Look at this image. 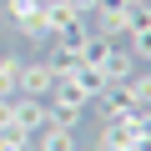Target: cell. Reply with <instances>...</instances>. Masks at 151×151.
Segmentation results:
<instances>
[{
    "instance_id": "cell-1",
    "label": "cell",
    "mask_w": 151,
    "mask_h": 151,
    "mask_svg": "<svg viewBox=\"0 0 151 151\" xmlns=\"http://www.w3.org/2000/svg\"><path fill=\"white\" fill-rule=\"evenodd\" d=\"M96 35H106V40H126L131 35V10L126 5H116V0H96Z\"/></svg>"
},
{
    "instance_id": "cell-4",
    "label": "cell",
    "mask_w": 151,
    "mask_h": 151,
    "mask_svg": "<svg viewBox=\"0 0 151 151\" xmlns=\"http://www.w3.org/2000/svg\"><path fill=\"white\" fill-rule=\"evenodd\" d=\"M50 86H55V70L45 65V60H35V65H20V91L15 96H50Z\"/></svg>"
},
{
    "instance_id": "cell-16",
    "label": "cell",
    "mask_w": 151,
    "mask_h": 151,
    "mask_svg": "<svg viewBox=\"0 0 151 151\" xmlns=\"http://www.w3.org/2000/svg\"><path fill=\"white\" fill-rule=\"evenodd\" d=\"M0 126H10V96H0Z\"/></svg>"
},
{
    "instance_id": "cell-8",
    "label": "cell",
    "mask_w": 151,
    "mask_h": 151,
    "mask_svg": "<svg viewBox=\"0 0 151 151\" xmlns=\"http://www.w3.org/2000/svg\"><path fill=\"white\" fill-rule=\"evenodd\" d=\"M126 96H131V106H141V111H151V70H131L126 76Z\"/></svg>"
},
{
    "instance_id": "cell-18",
    "label": "cell",
    "mask_w": 151,
    "mask_h": 151,
    "mask_svg": "<svg viewBox=\"0 0 151 151\" xmlns=\"http://www.w3.org/2000/svg\"><path fill=\"white\" fill-rule=\"evenodd\" d=\"M81 5H96V0H81Z\"/></svg>"
},
{
    "instance_id": "cell-19",
    "label": "cell",
    "mask_w": 151,
    "mask_h": 151,
    "mask_svg": "<svg viewBox=\"0 0 151 151\" xmlns=\"http://www.w3.org/2000/svg\"><path fill=\"white\" fill-rule=\"evenodd\" d=\"M40 5H50V0H40Z\"/></svg>"
},
{
    "instance_id": "cell-5",
    "label": "cell",
    "mask_w": 151,
    "mask_h": 151,
    "mask_svg": "<svg viewBox=\"0 0 151 151\" xmlns=\"http://www.w3.org/2000/svg\"><path fill=\"white\" fill-rule=\"evenodd\" d=\"M131 70H136V55H131L126 45H116V40H111V50H106V60H101V76H106L111 86H121Z\"/></svg>"
},
{
    "instance_id": "cell-12",
    "label": "cell",
    "mask_w": 151,
    "mask_h": 151,
    "mask_svg": "<svg viewBox=\"0 0 151 151\" xmlns=\"http://www.w3.org/2000/svg\"><path fill=\"white\" fill-rule=\"evenodd\" d=\"M126 50H131L136 60H151V25H136V30L126 35Z\"/></svg>"
},
{
    "instance_id": "cell-3",
    "label": "cell",
    "mask_w": 151,
    "mask_h": 151,
    "mask_svg": "<svg viewBox=\"0 0 151 151\" xmlns=\"http://www.w3.org/2000/svg\"><path fill=\"white\" fill-rule=\"evenodd\" d=\"M40 10H45V30L60 35L70 25H86V10L91 5H81V0H50V5H40Z\"/></svg>"
},
{
    "instance_id": "cell-10",
    "label": "cell",
    "mask_w": 151,
    "mask_h": 151,
    "mask_svg": "<svg viewBox=\"0 0 151 151\" xmlns=\"http://www.w3.org/2000/svg\"><path fill=\"white\" fill-rule=\"evenodd\" d=\"M35 10H40V0H0V15L15 20V25H20V20H30Z\"/></svg>"
},
{
    "instance_id": "cell-15",
    "label": "cell",
    "mask_w": 151,
    "mask_h": 151,
    "mask_svg": "<svg viewBox=\"0 0 151 151\" xmlns=\"http://www.w3.org/2000/svg\"><path fill=\"white\" fill-rule=\"evenodd\" d=\"M131 151H151V131H141V136L131 141Z\"/></svg>"
},
{
    "instance_id": "cell-2",
    "label": "cell",
    "mask_w": 151,
    "mask_h": 151,
    "mask_svg": "<svg viewBox=\"0 0 151 151\" xmlns=\"http://www.w3.org/2000/svg\"><path fill=\"white\" fill-rule=\"evenodd\" d=\"M10 126L25 131V136H35L45 126V101L40 96H10Z\"/></svg>"
},
{
    "instance_id": "cell-14",
    "label": "cell",
    "mask_w": 151,
    "mask_h": 151,
    "mask_svg": "<svg viewBox=\"0 0 151 151\" xmlns=\"http://www.w3.org/2000/svg\"><path fill=\"white\" fill-rule=\"evenodd\" d=\"M20 35H30V40H50V30H45V10H35L30 20H20Z\"/></svg>"
},
{
    "instance_id": "cell-9",
    "label": "cell",
    "mask_w": 151,
    "mask_h": 151,
    "mask_svg": "<svg viewBox=\"0 0 151 151\" xmlns=\"http://www.w3.org/2000/svg\"><path fill=\"white\" fill-rule=\"evenodd\" d=\"M96 106H101V116L111 121V116H126V111H131V96H126V86H106V91L96 96Z\"/></svg>"
},
{
    "instance_id": "cell-6",
    "label": "cell",
    "mask_w": 151,
    "mask_h": 151,
    "mask_svg": "<svg viewBox=\"0 0 151 151\" xmlns=\"http://www.w3.org/2000/svg\"><path fill=\"white\" fill-rule=\"evenodd\" d=\"M65 81H76V91H81L86 101H96V96H101V91L111 86V81H106V76H101V65H76V70L65 76Z\"/></svg>"
},
{
    "instance_id": "cell-11",
    "label": "cell",
    "mask_w": 151,
    "mask_h": 151,
    "mask_svg": "<svg viewBox=\"0 0 151 151\" xmlns=\"http://www.w3.org/2000/svg\"><path fill=\"white\" fill-rule=\"evenodd\" d=\"M15 91H20V60L5 55L0 60V96H15Z\"/></svg>"
},
{
    "instance_id": "cell-17",
    "label": "cell",
    "mask_w": 151,
    "mask_h": 151,
    "mask_svg": "<svg viewBox=\"0 0 151 151\" xmlns=\"http://www.w3.org/2000/svg\"><path fill=\"white\" fill-rule=\"evenodd\" d=\"M116 5H151V0H116Z\"/></svg>"
},
{
    "instance_id": "cell-13",
    "label": "cell",
    "mask_w": 151,
    "mask_h": 151,
    "mask_svg": "<svg viewBox=\"0 0 151 151\" xmlns=\"http://www.w3.org/2000/svg\"><path fill=\"white\" fill-rule=\"evenodd\" d=\"M0 151H30V136L15 126H0Z\"/></svg>"
},
{
    "instance_id": "cell-7",
    "label": "cell",
    "mask_w": 151,
    "mask_h": 151,
    "mask_svg": "<svg viewBox=\"0 0 151 151\" xmlns=\"http://www.w3.org/2000/svg\"><path fill=\"white\" fill-rule=\"evenodd\" d=\"M35 151H76V131H65V126H40V131H35Z\"/></svg>"
}]
</instances>
